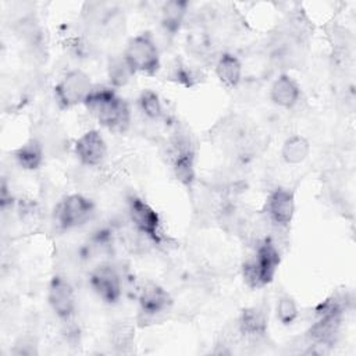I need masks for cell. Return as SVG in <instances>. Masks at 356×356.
<instances>
[{
	"instance_id": "obj_1",
	"label": "cell",
	"mask_w": 356,
	"mask_h": 356,
	"mask_svg": "<svg viewBox=\"0 0 356 356\" xmlns=\"http://www.w3.org/2000/svg\"><path fill=\"white\" fill-rule=\"evenodd\" d=\"M83 104L103 127L113 132L122 134L129 127V107L113 89L93 88Z\"/></svg>"
},
{
	"instance_id": "obj_2",
	"label": "cell",
	"mask_w": 356,
	"mask_h": 356,
	"mask_svg": "<svg viewBox=\"0 0 356 356\" xmlns=\"http://www.w3.org/2000/svg\"><path fill=\"white\" fill-rule=\"evenodd\" d=\"M280 260L277 246L270 239L261 241L256 249L254 257L242 267L243 281L250 288H261L270 284L275 275Z\"/></svg>"
},
{
	"instance_id": "obj_3",
	"label": "cell",
	"mask_w": 356,
	"mask_h": 356,
	"mask_svg": "<svg viewBox=\"0 0 356 356\" xmlns=\"http://www.w3.org/2000/svg\"><path fill=\"white\" fill-rule=\"evenodd\" d=\"M129 68L135 72L153 75L160 67L159 49L149 32L131 38L122 54Z\"/></svg>"
},
{
	"instance_id": "obj_4",
	"label": "cell",
	"mask_w": 356,
	"mask_h": 356,
	"mask_svg": "<svg viewBox=\"0 0 356 356\" xmlns=\"http://www.w3.org/2000/svg\"><path fill=\"white\" fill-rule=\"evenodd\" d=\"M93 86L90 78L82 70H72L67 72L54 88V95L58 104L64 108L85 103Z\"/></svg>"
},
{
	"instance_id": "obj_5",
	"label": "cell",
	"mask_w": 356,
	"mask_h": 356,
	"mask_svg": "<svg viewBox=\"0 0 356 356\" xmlns=\"http://www.w3.org/2000/svg\"><path fill=\"white\" fill-rule=\"evenodd\" d=\"M95 213V204L83 195L74 193L64 197L56 211V220L64 229H72L83 225Z\"/></svg>"
},
{
	"instance_id": "obj_6",
	"label": "cell",
	"mask_w": 356,
	"mask_h": 356,
	"mask_svg": "<svg viewBox=\"0 0 356 356\" xmlns=\"http://www.w3.org/2000/svg\"><path fill=\"white\" fill-rule=\"evenodd\" d=\"M128 214L135 229L153 242L161 241L160 217L157 211L140 197L132 196L128 200Z\"/></svg>"
},
{
	"instance_id": "obj_7",
	"label": "cell",
	"mask_w": 356,
	"mask_h": 356,
	"mask_svg": "<svg viewBox=\"0 0 356 356\" xmlns=\"http://www.w3.org/2000/svg\"><path fill=\"white\" fill-rule=\"evenodd\" d=\"M47 302L60 318H70L75 312V293L71 284L60 275H54L47 288Z\"/></svg>"
},
{
	"instance_id": "obj_8",
	"label": "cell",
	"mask_w": 356,
	"mask_h": 356,
	"mask_svg": "<svg viewBox=\"0 0 356 356\" xmlns=\"http://www.w3.org/2000/svg\"><path fill=\"white\" fill-rule=\"evenodd\" d=\"M93 292L106 303H115L121 296V280L118 273L107 264L96 267L89 277Z\"/></svg>"
},
{
	"instance_id": "obj_9",
	"label": "cell",
	"mask_w": 356,
	"mask_h": 356,
	"mask_svg": "<svg viewBox=\"0 0 356 356\" xmlns=\"http://www.w3.org/2000/svg\"><path fill=\"white\" fill-rule=\"evenodd\" d=\"M76 159L86 167L99 165L107 154V145L99 131L90 129L82 134L74 145Z\"/></svg>"
},
{
	"instance_id": "obj_10",
	"label": "cell",
	"mask_w": 356,
	"mask_h": 356,
	"mask_svg": "<svg viewBox=\"0 0 356 356\" xmlns=\"http://www.w3.org/2000/svg\"><path fill=\"white\" fill-rule=\"evenodd\" d=\"M266 211L268 214V218L274 224L280 227H286L292 221L295 214L293 193L285 188L274 189L267 197Z\"/></svg>"
},
{
	"instance_id": "obj_11",
	"label": "cell",
	"mask_w": 356,
	"mask_h": 356,
	"mask_svg": "<svg viewBox=\"0 0 356 356\" xmlns=\"http://www.w3.org/2000/svg\"><path fill=\"white\" fill-rule=\"evenodd\" d=\"M320 318L310 327L307 335L313 345L320 346H328L334 342L335 337L339 331L341 324V313L337 312H328V313H320Z\"/></svg>"
},
{
	"instance_id": "obj_12",
	"label": "cell",
	"mask_w": 356,
	"mask_h": 356,
	"mask_svg": "<svg viewBox=\"0 0 356 356\" xmlns=\"http://www.w3.org/2000/svg\"><path fill=\"white\" fill-rule=\"evenodd\" d=\"M300 96L298 82L288 74H281L270 88V99L274 104L282 108L293 107Z\"/></svg>"
},
{
	"instance_id": "obj_13",
	"label": "cell",
	"mask_w": 356,
	"mask_h": 356,
	"mask_svg": "<svg viewBox=\"0 0 356 356\" xmlns=\"http://www.w3.org/2000/svg\"><path fill=\"white\" fill-rule=\"evenodd\" d=\"M138 300L142 312L149 316H154L167 310L171 303L168 292L154 282H147L143 285L139 292Z\"/></svg>"
},
{
	"instance_id": "obj_14",
	"label": "cell",
	"mask_w": 356,
	"mask_h": 356,
	"mask_svg": "<svg viewBox=\"0 0 356 356\" xmlns=\"http://www.w3.org/2000/svg\"><path fill=\"white\" fill-rule=\"evenodd\" d=\"M239 331L246 338H260L267 331V313L259 306L245 309L239 317Z\"/></svg>"
},
{
	"instance_id": "obj_15",
	"label": "cell",
	"mask_w": 356,
	"mask_h": 356,
	"mask_svg": "<svg viewBox=\"0 0 356 356\" xmlns=\"http://www.w3.org/2000/svg\"><path fill=\"white\" fill-rule=\"evenodd\" d=\"M174 172L175 177L185 185H191L195 178L193 150L188 142L179 140L174 150Z\"/></svg>"
},
{
	"instance_id": "obj_16",
	"label": "cell",
	"mask_w": 356,
	"mask_h": 356,
	"mask_svg": "<svg viewBox=\"0 0 356 356\" xmlns=\"http://www.w3.org/2000/svg\"><path fill=\"white\" fill-rule=\"evenodd\" d=\"M216 75L227 88H235L242 78V64L239 58L231 53H224L216 63Z\"/></svg>"
},
{
	"instance_id": "obj_17",
	"label": "cell",
	"mask_w": 356,
	"mask_h": 356,
	"mask_svg": "<svg viewBox=\"0 0 356 356\" xmlns=\"http://www.w3.org/2000/svg\"><path fill=\"white\" fill-rule=\"evenodd\" d=\"M43 157L44 149L36 138L26 140L15 150V160L25 170H36L42 164Z\"/></svg>"
},
{
	"instance_id": "obj_18",
	"label": "cell",
	"mask_w": 356,
	"mask_h": 356,
	"mask_svg": "<svg viewBox=\"0 0 356 356\" xmlns=\"http://www.w3.org/2000/svg\"><path fill=\"white\" fill-rule=\"evenodd\" d=\"M310 153V143L302 135H292L282 143L281 157L288 164L303 163Z\"/></svg>"
},
{
	"instance_id": "obj_19",
	"label": "cell",
	"mask_w": 356,
	"mask_h": 356,
	"mask_svg": "<svg viewBox=\"0 0 356 356\" xmlns=\"http://www.w3.org/2000/svg\"><path fill=\"white\" fill-rule=\"evenodd\" d=\"M186 7H188L186 1L172 0V1L164 3L163 8H161V24H163V26L170 32L178 31L182 21H184L185 14H186Z\"/></svg>"
},
{
	"instance_id": "obj_20",
	"label": "cell",
	"mask_w": 356,
	"mask_h": 356,
	"mask_svg": "<svg viewBox=\"0 0 356 356\" xmlns=\"http://www.w3.org/2000/svg\"><path fill=\"white\" fill-rule=\"evenodd\" d=\"M275 316L278 321L284 325L292 324L298 317V306L289 295H284L277 300Z\"/></svg>"
},
{
	"instance_id": "obj_21",
	"label": "cell",
	"mask_w": 356,
	"mask_h": 356,
	"mask_svg": "<svg viewBox=\"0 0 356 356\" xmlns=\"http://www.w3.org/2000/svg\"><path fill=\"white\" fill-rule=\"evenodd\" d=\"M113 346L118 350H124L134 341V327L128 323H117L110 334Z\"/></svg>"
},
{
	"instance_id": "obj_22",
	"label": "cell",
	"mask_w": 356,
	"mask_h": 356,
	"mask_svg": "<svg viewBox=\"0 0 356 356\" xmlns=\"http://www.w3.org/2000/svg\"><path fill=\"white\" fill-rule=\"evenodd\" d=\"M139 107L143 111V114L149 118H159L161 115L163 107L161 102L159 99V95L153 90H143L138 99Z\"/></svg>"
},
{
	"instance_id": "obj_23",
	"label": "cell",
	"mask_w": 356,
	"mask_h": 356,
	"mask_svg": "<svg viewBox=\"0 0 356 356\" xmlns=\"http://www.w3.org/2000/svg\"><path fill=\"white\" fill-rule=\"evenodd\" d=\"M132 75H134V71L129 68V65L127 64L124 57L115 58L111 61V64L108 67V76H110V82L113 85L122 86L129 81V78Z\"/></svg>"
}]
</instances>
